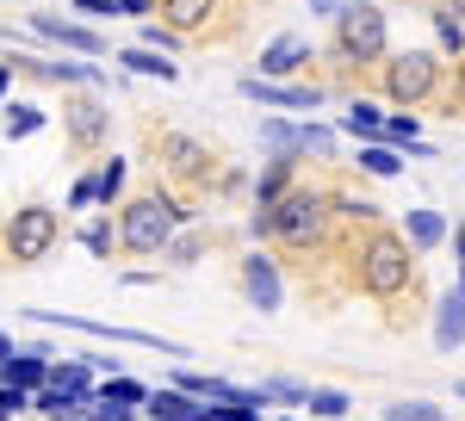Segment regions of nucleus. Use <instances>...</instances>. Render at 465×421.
<instances>
[{
	"instance_id": "nucleus-1",
	"label": "nucleus",
	"mask_w": 465,
	"mask_h": 421,
	"mask_svg": "<svg viewBox=\"0 0 465 421\" xmlns=\"http://www.w3.org/2000/svg\"><path fill=\"white\" fill-rule=\"evenodd\" d=\"M354 279H360V291H366V298H379V304L410 298V291H416V279H422L416 248L403 242L397 230H372V236L354 248Z\"/></svg>"
},
{
	"instance_id": "nucleus-2",
	"label": "nucleus",
	"mask_w": 465,
	"mask_h": 421,
	"mask_svg": "<svg viewBox=\"0 0 465 421\" xmlns=\"http://www.w3.org/2000/svg\"><path fill=\"white\" fill-rule=\"evenodd\" d=\"M267 217V236L286 248H317L329 236V192H311V186H292L286 199H273V205L261 210Z\"/></svg>"
},
{
	"instance_id": "nucleus-3",
	"label": "nucleus",
	"mask_w": 465,
	"mask_h": 421,
	"mask_svg": "<svg viewBox=\"0 0 465 421\" xmlns=\"http://www.w3.org/2000/svg\"><path fill=\"white\" fill-rule=\"evenodd\" d=\"M186 217V210L174 205V199H162V192H137L131 205H124V217H118V248L124 254H162V248L174 242V223Z\"/></svg>"
},
{
	"instance_id": "nucleus-4",
	"label": "nucleus",
	"mask_w": 465,
	"mask_h": 421,
	"mask_svg": "<svg viewBox=\"0 0 465 421\" xmlns=\"http://www.w3.org/2000/svg\"><path fill=\"white\" fill-rule=\"evenodd\" d=\"M391 50V25H385V6L372 0H348L335 13V56L341 63H385Z\"/></svg>"
},
{
	"instance_id": "nucleus-5",
	"label": "nucleus",
	"mask_w": 465,
	"mask_h": 421,
	"mask_svg": "<svg viewBox=\"0 0 465 421\" xmlns=\"http://www.w3.org/2000/svg\"><path fill=\"white\" fill-rule=\"evenodd\" d=\"M63 242V217L50 205H25L6 217V230H0V254L13 260V267H37V260H50V248Z\"/></svg>"
},
{
	"instance_id": "nucleus-6",
	"label": "nucleus",
	"mask_w": 465,
	"mask_h": 421,
	"mask_svg": "<svg viewBox=\"0 0 465 421\" xmlns=\"http://www.w3.org/2000/svg\"><path fill=\"white\" fill-rule=\"evenodd\" d=\"M379 69H385V100L391 105H422L440 93V56L434 50H397Z\"/></svg>"
},
{
	"instance_id": "nucleus-7",
	"label": "nucleus",
	"mask_w": 465,
	"mask_h": 421,
	"mask_svg": "<svg viewBox=\"0 0 465 421\" xmlns=\"http://www.w3.org/2000/svg\"><path fill=\"white\" fill-rule=\"evenodd\" d=\"M155 155H162V174L174 186H212V174H217V155L199 137H186V131H162Z\"/></svg>"
},
{
	"instance_id": "nucleus-8",
	"label": "nucleus",
	"mask_w": 465,
	"mask_h": 421,
	"mask_svg": "<svg viewBox=\"0 0 465 421\" xmlns=\"http://www.w3.org/2000/svg\"><path fill=\"white\" fill-rule=\"evenodd\" d=\"M63 131H69V142L87 155V149H100L112 131V112L100 100H63Z\"/></svg>"
},
{
	"instance_id": "nucleus-9",
	"label": "nucleus",
	"mask_w": 465,
	"mask_h": 421,
	"mask_svg": "<svg viewBox=\"0 0 465 421\" xmlns=\"http://www.w3.org/2000/svg\"><path fill=\"white\" fill-rule=\"evenodd\" d=\"M242 298H249L261 316H273L280 304H286V285H280V267L267 260V254H249L242 260Z\"/></svg>"
},
{
	"instance_id": "nucleus-10",
	"label": "nucleus",
	"mask_w": 465,
	"mask_h": 421,
	"mask_svg": "<svg viewBox=\"0 0 465 421\" xmlns=\"http://www.w3.org/2000/svg\"><path fill=\"white\" fill-rule=\"evenodd\" d=\"M32 32L63 44V50H81V56H106V37L94 25H74V19H56V13H32Z\"/></svg>"
},
{
	"instance_id": "nucleus-11",
	"label": "nucleus",
	"mask_w": 465,
	"mask_h": 421,
	"mask_svg": "<svg viewBox=\"0 0 465 421\" xmlns=\"http://www.w3.org/2000/svg\"><path fill=\"white\" fill-rule=\"evenodd\" d=\"M217 6H223V0H155L162 25H168L174 37H199L217 19Z\"/></svg>"
},
{
	"instance_id": "nucleus-12",
	"label": "nucleus",
	"mask_w": 465,
	"mask_h": 421,
	"mask_svg": "<svg viewBox=\"0 0 465 421\" xmlns=\"http://www.w3.org/2000/svg\"><path fill=\"white\" fill-rule=\"evenodd\" d=\"M242 93L261 105H286V112H317L322 105L317 87H280V81H254V74H242Z\"/></svg>"
},
{
	"instance_id": "nucleus-13",
	"label": "nucleus",
	"mask_w": 465,
	"mask_h": 421,
	"mask_svg": "<svg viewBox=\"0 0 465 421\" xmlns=\"http://www.w3.org/2000/svg\"><path fill=\"white\" fill-rule=\"evenodd\" d=\"M304 63H311V44H304L298 32H280L273 44H267V50H261V74H254V81H273V74H292V69H304Z\"/></svg>"
},
{
	"instance_id": "nucleus-14",
	"label": "nucleus",
	"mask_w": 465,
	"mask_h": 421,
	"mask_svg": "<svg viewBox=\"0 0 465 421\" xmlns=\"http://www.w3.org/2000/svg\"><path fill=\"white\" fill-rule=\"evenodd\" d=\"M143 409L155 421H212V403H199V397H186V390H149Z\"/></svg>"
},
{
	"instance_id": "nucleus-15",
	"label": "nucleus",
	"mask_w": 465,
	"mask_h": 421,
	"mask_svg": "<svg viewBox=\"0 0 465 421\" xmlns=\"http://www.w3.org/2000/svg\"><path fill=\"white\" fill-rule=\"evenodd\" d=\"M44 385L63 390L74 409H87V403H94V372H87L81 359H63V366H50V378H44Z\"/></svg>"
},
{
	"instance_id": "nucleus-16",
	"label": "nucleus",
	"mask_w": 465,
	"mask_h": 421,
	"mask_svg": "<svg viewBox=\"0 0 465 421\" xmlns=\"http://www.w3.org/2000/svg\"><path fill=\"white\" fill-rule=\"evenodd\" d=\"M0 378L32 397V390H44V378H50V359H44V353H13V359H0Z\"/></svg>"
},
{
	"instance_id": "nucleus-17",
	"label": "nucleus",
	"mask_w": 465,
	"mask_h": 421,
	"mask_svg": "<svg viewBox=\"0 0 465 421\" xmlns=\"http://www.w3.org/2000/svg\"><path fill=\"white\" fill-rule=\"evenodd\" d=\"M465 341V291H453L447 304H440V316H434V348L453 353Z\"/></svg>"
},
{
	"instance_id": "nucleus-18",
	"label": "nucleus",
	"mask_w": 465,
	"mask_h": 421,
	"mask_svg": "<svg viewBox=\"0 0 465 421\" xmlns=\"http://www.w3.org/2000/svg\"><path fill=\"white\" fill-rule=\"evenodd\" d=\"M6 69L44 74V81H100V69H94V63H37V56H13Z\"/></svg>"
},
{
	"instance_id": "nucleus-19",
	"label": "nucleus",
	"mask_w": 465,
	"mask_h": 421,
	"mask_svg": "<svg viewBox=\"0 0 465 421\" xmlns=\"http://www.w3.org/2000/svg\"><path fill=\"white\" fill-rule=\"evenodd\" d=\"M118 63H124V69L131 74H162V81H180V63H168V56H162V50H118Z\"/></svg>"
},
{
	"instance_id": "nucleus-20",
	"label": "nucleus",
	"mask_w": 465,
	"mask_h": 421,
	"mask_svg": "<svg viewBox=\"0 0 465 421\" xmlns=\"http://www.w3.org/2000/svg\"><path fill=\"white\" fill-rule=\"evenodd\" d=\"M403 242L416 248H434V242H447V223H440V210H410V230H403Z\"/></svg>"
},
{
	"instance_id": "nucleus-21",
	"label": "nucleus",
	"mask_w": 465,
	"mask_h": 421,
	"mask_svg": "<svg viewBox=\"0 0 465 421\" xmlns=\"http://www.w3.org/2000/svg\"><path fill=\"white\" fill-rule=\"evenodd\" d=\"M341 131L360 137V142H372L379 131H385V118H379V105H372V100H354L348 112H341Z\"/></svg>"
},
{
	"instance_id": "nucleus-22",
	"label": "nucleus",
	"mask_w": 465,
	"mask_h": 421,
	"mask_svg": "<svg viewBox=\"0 0 465 421\" xmlns=\"http://www.w3.org/2000/svg\"><path fill=\"white\" fill-rule=\"evenodd\" d=\"M292 186V155H280V162H267V174H261V186H254V210H267L273 199H286Z\"/></svg>"
},
{
	"instance_id": "nucleus-23",
	"label": "nucleus",
	"mask_w": 465,
	"mask_h": 421,
	"mask_svg": "<svg viewBox=\"0 0 465 421\" xmlns=\"http://www.w3.org/2000/svg\"><path fill=\"white\" fill-rule=\"evenodd\" d=\"M261 142H267L273 155H304V142H298V124H280V118H267V124H261Z\"/></svg>"
},
{
	"instance_id": "nucleus-24",
	"label": "nucleus",
	"mask_w": 465,
	"mask_h": 421,
	"mask_svg": "<svg viewBox=\"0 0 465 421\" xmlns=\"http://www.w3.org/2000/svg\"><path fill=\"white\" fill-rule=\"evenodd\" d=\"M94 397H100V403H118V409H137V403H143L149 390L137 385V378H112V385H100Z\"/></svg>"
},
{
	"instance_id": "nucleus-25",
	"label": "nucleus",
	"mask_w": 465,
	"mask_h": 421,
	"mask_svg": "<svg viewBox=\"0 0 465 421\" xmlns=\"http://www.w3.org/2000/svg\"><path fill=\"white\" fill-rule=\"evenodd\" d=\"M32 131H44V112H37V105H13V112H6V137L19 142V137H32Z\"/></svg>"
},
{
	"instance_id": "nucleus-26",
	"label": "nucleus",
	"mask_w": 465,
	"mask_h": 421,
	"mask_svg": "<svg viewBox=\"0 0 465 421\" xmlns=\"http://www.w3.org/2000/svg\"><path fill=\"white\" fill-rule=\"evenodd\" d=\"M304 409L322 416V421H335V416H348V397H341V390H311V397H304Z\"/></svg>"
},
{
	"instance_id": "nucleus-27",
	"label": "nucleus",
	"mask_w": 465,
	"mask_h": 421,
	"mask_svg": "<svg viewBox=\"0 0 465 421\" xmlns=\"http://www.w3.org/2000/svg\"><path fill=\"white\" fill-rule=\"evenodd\" d=\"M360 168H366V174H379V180H391V174H397V155L372 142V149H360Z\"/></svg>"
},
{
	"instance_id": "nucleus-28",
	"label": "nucleus",
	"mask_w": 465,
	"mask_h": 421,
	"mask_svg": "<svg viewBox=\"0 0 465 421\" xmlns=\"http://www.w3.org/2000/svg\"><path fill=\"white\" fill-rule=\"evenodd\" d=\"M298 142H304V155H335V137L322 124H298Z\"/></svg>"
},
{
	"instance_id": "nucleus-29",
	"label": "nucleus",
	"mask_w": 465,
	"mask_h": 421,
	"mask_svg": "<svg viewBox=\"0 0 465 421\" xmlns=\"http://www.w3.org/2000/svg\"><path fill=\"white\" fill-rule=\"evenodd\" d=\"M118 186H124V162H106V168H100V180H94V199H118Z\"/></svg>"
},
{
	"instance_id": "nucleus-30",
	"label": "nucleus",
	"mask_w": 465,
	"mask_h": 421,
	"mask_svg": "<svg viewBox=\"0 0 465 421\" xmlns=\"http://www.w3.org/2000/svg\"><path fill=\"white\" fill-rule=\"evenodd\" d=\"M379 137H391V142H410L416 155H429V149L416 142V118H385V131H379Z\"/></svg>"
},
{
	"instance_id": "nucleus-31",
	"label": "nucleus",
	"mask_w": 465,
	"mask_h": 421,
	"mask_svg": "<svg viewBox=\"0 0 465 421\" xmlns=\"http://www.w3.org/2000/svg\"><path fill=\"white\" fill-rule=\"evenodd\" d=\"M385 421H440V409H434V403H397Z\"/></svg>"
},
{
	"instance_id": "nucleus-32",
	"label": "nucleus",
	"mask_w": 465,
	"mask_h": 421,
	"mask_svg": "<svg viewBox=\"0 0 465 421\" xmlns=\"http://www.w3.org/2000/svg\"><path fill=\"white\" fill-rule=\"evenodd\" d=\"M434 32H440L447 50H465V32H460V19H453V13H434Z\"/></svg>"
},
{
	"instance_id": "nucleus-33",
	"label": "nucleus",
	"mask_w": 465,
	"mask_h": 421,
	"mask_svg": "<svg viewBox=\"0 0 465 421\" xmlns=\"http://www.w3.org/2000/svg\"><path fill=\"white\" fill-rule=\"evenodd\" d=\"M19 409H32V397H25V390H13V385H0V421H13Z\"/></svg>"
},
{
	"instance_id": "nucleus-34",
	"label": "nucleus",
	"mask_w": 465,
	"mask_h": 421,
	"mask_svg": "<svg viewBox=\"0 0 465 421\" xmlns=\"http://www.w3.org/2000/svg\"><path fill=\"white\" fill-rule=\"evenodd\" d=\"M81 242L94 248V254H112V230H106V223H87V236H81Z\"/></svg>"
},
{
	"instance_id": "nucleus-35",
	"label": "nucleus",
	"mask_w": 465,
	"mask_h": 421,
	"mask_svg": "<svg viewBox=\"0 0 465 421\" xmlns=\"http://www.w3.org/2000/svg\"><path fill=\"white\" fill-rule=\"evenodd\" d=\"M447 112H453V118H465V63H460V81H453V100H447Z\"/></svg>"
},
{
	"instance_id": "nucleus-36",
	"label": "nucleus",
	"mask_w": 465,
	"mask_h": 421,
	"mask_svg": "<svg viewBox=\"0 0 465 421\" xmlns=\"http://www.w3.org/2000/svg\"><path fill=\"white\" fill-rule=\"evenodd\" d=\"M212 421H261V416H254V409H230V403H223V409H212Z\"/></svg>"
},
{
	"instance_id": "nucleus-37",
	"label": "nucleus",
	"mask_w": 465,
	"mask_h": 421,
	"mask_svg": "<svg viewBox=\"0 0 465 421\" xmlns=\"http://www.w3.org/2000/svg\"><path fill=\"white\" fill-rule=\"evenodd\" d=\"M143 44H162V50H168V44H174V32H168V25H143Z\"/></svg>"
},
{
	"instance_id": "nucleus-38",
	"label": "nucleus",
	"mask_w": 465,
	"mask_h": 421,
	"mask_svg": "<svg viewBox=\"0 0 465 421\" xmlns=\"http://www.w3.org/2000/svg\"><path fill=\"white\" fill-rule=\"evenodd\" d=\"M311 6H317V13H329V19H335V13H341V6H348V0H311Z\"/></svg>"
},
{
	"instance_id": "nucleus-39",
	"label": "nucleus",
	"mask_w": 465,
	"mask_h": 421,
	"mask_svg": "<svg viewBox=\"0 0 465 421\" xmlns=\"http://www.w3.org/2000/svg\"><path fill=\"white\" fill-rule=\"evenodd\" d=\"M0 359H13V341H6V335H0Z\"/></svg>"
},
{
	"instance_id": "nucleus-40",
	"label": "nucleus",
	"mask_w": 465,
	"mask_h": 421,
	"mask_svg": "<svg viewBox=\"0 0 465 421\" xmlns=\"http://www.w3.org/2000/svg\"><path fill=\"white\" fill-rule=\"evenodd\" d=\"M453 242H460V260H465V223H460V236H453Z\"/></svg>"
},
{
	"instance_id": "nucleus-41",
	"label": "nucleus",
	"mask_w": 465,
	"mask_h": 421,
	"mask_svg": "<svg viewBox=\"0 0 465 421\" xmlns=\"http://www.w3.org/2000/svg\"><path fill=\"white\" fill-rule=\"evenodd\" d=\"M6 74H13V69H0V93H6Z\"/></svg>"
},
{
	"instance_id": "nucleus-42",
	"label": "nucleus",
	"mask_w": 465,
	"mask_h": 421,
	"mask_svg": "<svg viewBox=\"0 0 465 421\" xmlns=\"http://www.w3.org/2000/svg\"><path fill=\"white\" fill-rule=\"evenodd\" d=\"M453 13H465V0H453Z\"/></svg>"
},
{
	"instance_id": "nucleus-43",
	"label": "nucleus",
	"mask_w": 465,
	"mask_h": 421,
	"mask_svg": "<svg viewBox=\"0 0 465 421\" xmlns=\"http://www.w3.org/2000/svg\"><path fill=\"white\" fill-rule=\"evenodd\" d=\"M460 291H465V273H460Z\"/></svg>"
},
{
	"instance_id": "nucleus-44",
	"label": "nucleus",
	"mask_w": 465,
	"mask_h": 421,
	"mask_svg": "<svg viewBox=\"0 0 465 421\" xmlns=\"http://www.w3.org/2000/svg\"><path fill=\"white\" fill-rule=\"evenodd\" d=\"M460 397H465V385H460Z\"/></svg>"
}]
</instances>
